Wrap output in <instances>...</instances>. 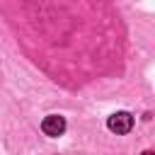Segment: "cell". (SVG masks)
Wrapping results in <instances>:
<instances>
[{"label": "cell", "mask_w": 155, "mask_h": 155, "mask_svg": "<svg viewBox=\"0 0 155 155\" xmlns=\"http://www.w3.org/2000/svg\"><path fill=\"white\" fill-rule=\"evenodd\" d=\"M107 126H109L114 133H128L131 126H133V116H131L128 111H116V114L109 116Z\"/></svg>", "instance_id": "6da1fadb"}, {"label": "cell", "mask_w": 155, "mask_h": 155, "mask_svg": "<svg viewBox=\"0 0 155 155\" xmlns=\"http://www.w3.org/2000/svg\"><path fill=\"white\" fill-rule=\"evenodd\" d=\"M41 131H44L46 136L56 138V136H61V133L65 131V119L58 116V114H48V116L41 121Z\"/></svg>", "instance_id": "7a4b0ae2"}, {"label": "cell", "mask_w": 155, "mask_h": 155, "mask_svg": "<svg viewBox=\"0 0 155 155\" xmlns=\"http://www.w3.org/2000/svg\"><path fill=\"white\" fill-rule=\"evenodd\" d=\"M140 155H155V150H145V153H140Z\"/></svg>", "instance_id": "3957f363"}]
</instances>
